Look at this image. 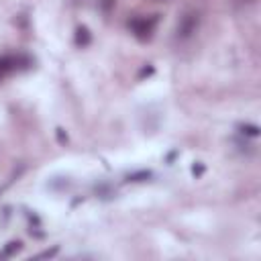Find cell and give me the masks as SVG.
Wrapping results in <instances>:
<instances>
[{
  "label": "cell",
  "instance_id": "obj_7",
  "mask_svg": "<svg viewBox=\"0 0 261 261\" xmlns=\"http://www.w3.org/2000/svg\"><path fill=\"white\" fill-rule=\"evenodd\" d=\"M98 7L102 9V13H110L114 9V0H98Z\"/></svg>",
  "mask_w": 261,
  "mask_h": 261
},
{
  "label": "cell",
  "instance_id": "obj_11",
  "mask_svg": "<svg viewBox=\"0 0 261 261\" xmlns=\"http://www.w3.org/2000/svg\"><path fill=\"white\" fill-rule=\"evenodd\" d=\"M55 253H57V247H55V249H51V251H43V253L39 255V259H43V257H53Z\"/></svg>",
  "mask_w": 261,
  "mask_h": 261
},
{
  "label": "cell",
  "instance_id": "obj_5",
  "mask_svg": "<svg viewBox=\"0 0 261 261\" xmlns=\"http://www.w3.org/2000/svg\"><path fill=\"white\" fill-rule=\"evenodd\" d=\"M239 130L247 137H259V126L257 124H241Z\"/></svg>",
  "mask_w": 261,
  "mask_h": 261
},
{
  "label": "cell",
  "instance_id": "obj_13",
  "mask_svg": "<svg viewBox=\"0 0 261 261\" xmlns=\"http://www.w3.org/2000/svg\"><path fill=\"white\" fill-rule=\"evenodd\" d=\"M161 3H166V0H161Z\"/></svg>",
  "mask_w": 261,
  "mask_h": 261
},
{
  "label": "cell",
  "instance_id": "obj_4",
  "mask_svg": "<svg viewBox=\"0 0 261 261\" xmlns=\"http://www.w3.org/2000/svg\"><path fill=\"white\" fill-rule=\"evenodd\" d=\"M92 41V33L88 27H78L76 29V45L78 47H88Z\"/></svg>",
  "mask_w": 261,
  "mask_h": 261
},
{
  "label": "cell",
  "instance_id": "obj_1",
  "mask_svg": "<svg viewBox=\"0 0 261 261\" xmlns=\"http://www.w3.org/2000/svg\"><path fill=\"white\" fill-rule=\"evenodd\" d=\"M200 27V15L196 11H186L180 21H178V27H176V37L178 39H190Z\"/></svg>",
  "mask_w": 261,
  "mask_h": 261
},
{
  "label": "cell",
  "instance_id": "obj_2",
  "mask_svg": "<svg viewBox=\"0 0 261 261\" xmlns=\"http://www.w3.org/2000/svg\"><path fill=\"white\" fill-rule=\"evenodd\" d=\"M153 27H155V19H143V17H135L133 21L128 23V29L137 39L141 41H147L153 33Z\"/></svg>",
  "mask_w": 261,
  "mask_h": 261
},
{
  "label": "cell",
  "instance_id": "obj_6",
  "mask_svg": "<svg viewBox=\"0 0 261 261\" xmlns=\"http://www.w3.org/2000/svg\"><path fill=\"white\" fill-rule=\"evenodd\" d=\"M21 249H23V243H21V241H11V243L5 247V255H7V257H11V255H17Z\"/></svg>",
  "mask_w": 261,
  "mask_h": 261
},
{
  "label": "cell",
  "instance_id": "obj_9",
  "mask_svg": "<svg viewBox=\"0 0 261 261\" xmlns=\"http://www.w3.org/2000/svg\"><path fill=\"white\" fill-rule=\"evenodd\" d=\"M57 141H59L61 145H66V143H68V135L63 133V128H57Z\"/></svg>",
  "mask_w": 261,
  "mask_h": 261
},
{
  "label": "cell",
  "instance_id": "obj_12",
  "mask_svg": "<svg viewBox=\"0 0 261 261\" xmlns=\"http://www.w3.org/2000/svg\"><path fill=\"white\" fill-rule=\"evenodd\" d=\"M243 3H251V0H243Z\"/></svg>",
  "mask_w": 261,
  "mask_h": 261
},
{
  "label": "cell",
  "instance_id": "obj_10",
  "mask_svg": "<svg viewBox=\"0 0 261 261\" xmlns=\"http://www.w3.org/2000/svg\"><path fill=\"white\" fill-rule=\"evenodd\" d=\"M192 174H194V176H202V174H204V166H202V164H196V166L192 168Z\"/></svg>",
  "mask_w": 261,
  "mask_h": 261
},
{
  "label": "cell",
  "instance_id": "obj_3",
  "mask_svg": "<svg viewBox=\"0 0 261 261\" xmlns=\"http://www.w3.org/2000/svg\"><path fill=\"white\" fill-rule=\"evenodd\" d=\"M19 68V57L15 55H5L0 57V80H5L11 72H15Z\"/></svg>",
  "mask_w": 261,
  "mask_h": 261
},
{
  "label": "cell",
  "instance_id": "obj_8",
  "mask_svg": "<svg viewBox=\"0 0 261 261\" xmlns=\"http://www.w3.org/2000/svg\"><path fill=\"white\" fill-rule=\"evenodd\" d=\"M151 174L149 172H141V174H133V176H128V180L130 182H143V180H147Z\"/></svg>",
  "mask_w": 261,
  "mask_h": 261
}]
</instances>
